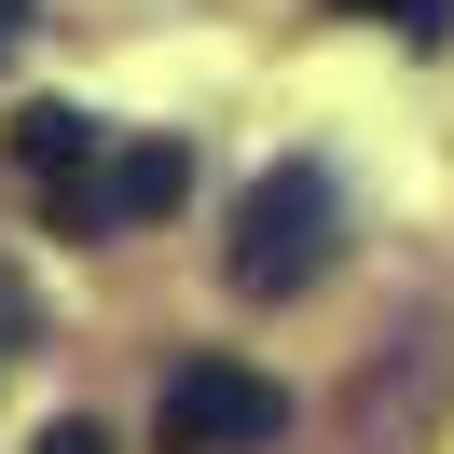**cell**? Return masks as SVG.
<instances>
[{"mask_svg": "<svg viewBox=\"0 0 454 454\" xmlns=\"http://www.w3.org/2000/svg\"><path fill=\"white\" fill-rule=\"evenodd\" d=\"M331 14H358V28H399L427 56V42H454V0H331Z\"/></svg>", "mask_w": 454, "mask_h": 454, "instance_id": "cell-5", "label": "cell"}, {"mask_svg": "<svg viewBox=\"0 0 454 454\" xmlns=\"http://www.w3.org/2000/svg\"><path fill=\"white\" fill-rule=\"evenodd\" d=\"M28 14H42V0H0V56H14V42H28Z\"/></svg>", "mask_w": 454, "mask_h": 454, "instance_id": "cell-7", "label": "cell"}, {"mask_svg": "<svg viewBox=\"0 0 454 454\" xmlns=\"http://www.w3.org/2000/svg\"><path fill=\"white\" fill-rule=\"evenodd\" d=\"M0 152H14V179H28L42 207H56V193H83V179H97L111 124H97V111H69V97H42V111H14V124H0Z\"/></svg>", "mask_w": 454, "mask_h": 454, "instance_id": "cell-4", "label": "cell"}, {"mask_svg": "<svg viewBox=\"0 0 454 454\" xmlns=\"http://www.w3.org/2000/svg\"><path fill=\"white\" fill-rule=\"evenodd\" d=\"M331 248H344V193H331V166H262L248 179V207H234V248H221V276L248 289V303H303L317 276H331Z\"/></svg>", "mask_w": 454, "mask_h": 454, "instance_id": "cell-1", "label": "cell"}, {"mask_svg": "<svg viewBox=\"0 0 454 454\" xmlns=\"http://www.w3.org/2000/svg\"><path fill=\"white\" fill-rule=\"evenodd\" d=\"M28 454H111V441H97V427H83V413H56V427H42V441H28Z\"/></svg>", "mask_w": 454, "mask_h": 454, "instance_id": "cell-6", "label": "cell"}, {"mask_svg": "<svg viewBox=\"0 0 454 454\" xmlns=\"http://www.w3.org/2000/svg\"><path fill=\"white\" fill-rule=\"evenodd\" d=\"M179 193H193V152H179V138H111L83 193H56V234H69V248H111V234L166 221Z\"/></svg>", "mask_w": 454, "mask_h": 454, "instance_id": "cell-3", "label": "cell"}, {"mask_svg": "<svg viewBox=\"0 0 454 454\" xmlns=\"http://www.w3.org/2000/svg\"><path fill=\"white\" fill-rule=\"evenodd\" d=\"M289 427V399H276V372H248V358H179L166 386H152V441L166 454H262Z\"/></svg>", "mask_w": 454, "mask_h": 454, "instance_id": "cell-2", "label": "cell"}]
</instances>
